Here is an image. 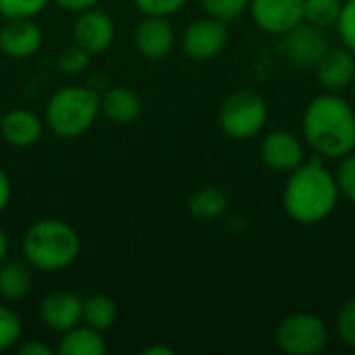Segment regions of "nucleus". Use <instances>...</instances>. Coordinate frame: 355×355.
I'll list each match as a JSON object with an SVG mask.
<instances>
[{"mask_svg": "<svg viewBox=\"0 0 355 355\" xmlns=\"http://www.w3.org/2000/svg\"><path fill=\"white\" fill-rule=\"evenodd\" d=\"M304 139L322 158H343L355 150V112L335 92L314 98L304 114Z\"/></svg>", "mask_w": 355, "mask_h": 355, "instance_id": "1", "label": "nucleus"}, {"mask_svg": "<svg viewBox=\"0 0 355 355\" xmlns=\"http://www.w3.org/2000/svg\"><path fill=\"white\" fill-rule=\"evenodd\" d=\"M339 193L335 175L324 168L322 156H314L291 171L283 191V206L295 223L316 225L335 210Z\"/></svg>", "mask_w": 355, "mask_h": 355, "instance_id": "2", "label": "nucleus"}, {"mask_svg": "<svg viewBox=\"0 0 355 355\" xmlns=\"http://www.w3.org/2000/svg\"><path fill=\"white\" fill-rule=\"evenodd\" d=\"M23 258L42 272H58L69 268L81 252L77 231L60 218H42L27 227L21 239Z\"/></svg>", "mask_w": 355, "mask_h": 355, "instance_id": "3", "label": "nucleus"}, {"mask_svg": "<svg viewBox=\"0 0 355 355\" xmlns=\"http://www.w3.org/2000/svg\"><path fill=\"white\" fill-rule=\"evenodd\" d=\"M100 114V96L83 85L56 89L44 110L46 127L62 139H73L92 129Z\"/></svg>", "mask_w": 355, "mask_h": 355, "instance_id": "4", "label": "nucleus"}, {"mask_svg": "<svg viewBox=\"0 0 355 355\" xmlns=\"http://www.w3.org/2000/svg\"><path fill=\"white\" fill-rule=\"evenodd\" d=\"M268 119L266 102L252 89H239L231 94L218 112L220 129L233 139H250L262 131Z\"/></svg>", "mask_w": 355, "mask_h": 355, "instance_id": "5", "label": "nucleus"}, {"mask_svg": "<svg viewBox=\"0 0 355 355\" xmlns=\"http://www.w3.org/2000/svg\"><path fill=\"white\" fill-rule=\"evenodd\" d=\"M275 341L287 355H316L329 343V331L320 316L297 312L283 318L277 327Z\"/></svg>", "mask_w": 355, "mask_h": 355, "instance_id": "6", "label": "nucleus"}, {"mask_svg": "<svg viewBox=\"0 0 355 355\" xmlns=\"http://www.w3.org/2000/svg\"><path fill=\"white\" fill-rule=\"evenodd\" d=\"M229 40V29L225 21L214 17H204L191 21L181 37V48L191 60H210L223 52Z\"/></svg>", "mask_w": 355, "mask_h": 355, "instance_id": "7", "label": "nucleus"}, {"mask_svg": "<svg viewBox=\"0 0 355 355\" xmlns=\"http://www.w3.org/2000/svg\"><path fill=\"white\" fill-rule=\"evenodd\" d=\"M281 50H283V56L293 67L306 69V67L318 64V60L329 50V44H327V37L320 27H314V25L302 21L293 29L283 33Z\"/></svg>", "mask_w": 355, "mask_h": 355, "instance_id": "8", "label": "nucleus"}, {"mask_svg": "<svg viewBox=\"0 0 355 355\" xmlns=\"http://www.w3.org/2000/svg\"><path fill=\"white\" fill-rule=\"evenodd\" d=\"M77 15L79 17L73 25V42L89 54L106 52L112 46L116 33L112 17L96 6L85 8Z\"/></svg>", "mask_w": 355, "mask_h": 355, "instance_id": "9", "label": "nucleus"}, {"mask_svg": "<svg viewBox=\"0 0 355 355\" xmlns=\"http://www.w3.org/2000/svg\"><path fill=\"white\" fill-rule=\"evenodd\" d=\"M248 8L262 31L277 35L304 21V0H250Z\"/></svg>", "mask_w": 355, "mask_h": 355, "instance_id": "10", "label": "nucleus"}, {"mask_svg": "<svg viewBox=\"0 0 355 355\" xmlns=\"http://www.w3.org/2000/svg\"><path fill=\"white\" fill-rule=\"evenodd\" d=\"M175 29L168 23V17L158 15H144V19L137 23L133 42L137 52L148 60H162L166 58L175 48Z\"/></svg>", "mask_w": 355, "mask_h": 355, "instance_id": "11", "label": "nucleus"}, {"mask_svg": "<svg viewBox=\"0 0 355 355\" xmlns=\"http://www.w3.org/2000/svg\"><path fill=\"white\" fill-rule=\"evenodd\" d=\"M44 33L33 19H6L0 27V52L15 60H25L37 54Z\"/></svg>", "mask_w": 355, "mask_h": 355, "instance_id": "12", "label": "nucleus"}, {"mask_svg": "<svg viewBox=\"0 0 355 355\" xmlns=\"http://www.w3.org/2000/svg\"><path fill=\"white\" fill-rule=\"evenodd\" d=\"M37 312L46 329L64 333L83 322V300L69 291H54L40 302Z\"/></svg>", "mask_w": 355, "mask_h": 355, "instance_id": "13", "label": "nucleus"}, {"mask_svg": "<svg viewBox=\"0 0 355 355\" xmlns=\"http://www.w3.org/2000/svg\"><path fill=\"white\" fill-rule=\"evenodd\" d=\"M260 154H262V160L268 168L281 171V173L295 171L306 158L304 144L300 141V137L289 133V131H283V129L270 131L262 139Z\"/></svg>", "mask_w": 355, "mask_h": 355, "instance_id": "14", "label": "nucleus"}, {"mask_svg": "<svg viewBox=\"0 0 355 355\" xmlns=\"http://www.w3.org/2000/svg\"><path fill=\"white\" fill-rule=\"evenodd\" d=\"M44 119L27 108H12L0 116V135L12 148H31L44 135Z\"/></svg>", "mask_w": 355, "mask_h": 355, "instance_id": "15", "label": "nucleus"}, {"mask_svg": "<svg viewBox=\"0 0 355 355\" xmlns=\"http://www.w3.org/2000/svg\"><path fill=\"white\" fill-rule=\"evenodd\" d=\"M355 77V54L347 48H329L316 64V79L329 92L352 85Z\"/></svg>", "mask_w": 355, "mask_h": 355, "instance_id": "16", "label": "nucleus"}, {"mask_svg": "<svg viewBox=\"0 0 355 355\" xmlns=\"http://www.w3.org/2000/svg\"><path fill=\"white\" fill-rule=\"evenodd\" d=\"M141 98L127 85H114L100 98V112L114 125H131L141 114Z\"/></svg>", "mask_w": 355, "mask_h": 355, "instance_id": "17", "label": "nucleus"}, {"mask_svg": "<svg viewBox=\"0 0 355 355\" xmlns=\"http://www.w3.org/2000/svg\"><path fill=\"white\" fill-rule=\"evenodd\" d=\"M33 266L23 260H4L0 264V297L4 302H21L31 293Z\"/></svg>", "mask_w": 355, "mask_h": 355, "instance_id": "18", "label": "nucleus"}, {"mask_svg": "<svg viewBox=\"0 0 355 355\" xmlns=\"http://www.w3.org/2000/svg\"><path fill=\"white\" fill-rule=\"evenodd\" d=\"M106 341L100 331L87 327L85 322L60 333L56 354L58 355H104Z\"/></svg>", "mask_w": 355, "mask_h": 355, "instance_id": "19", "label": "nucleus"}, {"mask_svg": "<svg viewBox=\"0 0 355 355\" xmlns=\"http://www.w3.org/2000/svg\"><path fill=\"white\" fill-rule=\"evenodd\" d=\"M119 318V306L110 295L96 293L83 300V322L100 333H106L114 327Z\"/></svg>", "mask_w": 355, "mask_h": 355, "instance_id": "20", "label": "nucleus"}, {"mask_svg": "<svg viewBox=\"0 0 355 355\" xmlns=\"http://www.w3.org/2000/svg\"><path fill=\"white\" fill-rule=\"evenodd\" d=\"M189 214L198 220H214L227 210V196L218 187H202L187 202Z\"/></svg>", "mask_w": 355, "mask_h": 355, "instance_id": "21", "label": "nucleus"}, {"mask_svg": "<svg viewBox=\"0 0 355 355\" xmlns=\"http://www.w3.org/2000/svg\"><path fill=\"white\" fill-rule=\"evenodd\" d=\"M343 8V0H304V21L327 29L331 25H337L339 15Z\"/></svg>", "mask_w": 355, "mask_h": 355, "instance_id": "22", "label": "nucleus"}, {"mask_svg": "<svg viewBox=\"0 0 355 355\" xmlns=\"http://www.w3.org/2000/svg\"><path fill=\"white\" fill-rule=\"evenodd\" d=\"M21 333H23V324L19 314L8 306H0V354L17 347Z\"/></svg>", "mask_w": 355, "mask_h": 355, "instance_id": "23", "label": "nucleus"}, {"mask_svg": "<svg viewBox=\"0 0 355 355\" xmlns=\"http://www.w3.org/2000/svg\"><path fill=\"white\" fill-rule=\"evenodd\" d=\"M200 4L208 17L229 23L243 15V10L250 6V0H200Z\"/></svg>", "mask_w": 355, "mask_h": 355, "instance_id": "24", "label": "nucleus"}, {"mask_svg": "<svg viewBox=\"0 0 355 355\" xmlns=\"http://www.w3.org/2000/svg\"><path fill=\"white\" fill-rule=\"evenodd\" d=\"M50 0H0V15L4 19H35Z\"/></svg>", "mask_w": 355, "mask_h": 355, "instance_id": "25", "label": "nucleus"}, {"mask_svg": "<svg viewBox=\"0 0 355 355\" xmlns=\"http://www.w3.org/2000/svg\"><path fill=\"white\" fill-rule=\"evenodd\" d=\"M89 58H92L89 52H85L83 48L73 44L71 48L60 52V56L56 60V67L64 75H79V73H83L89 67Z\"/></svg>", "mask_w": 355, "mask_h": 355, "instance_id": "26", "label": "nucleus"}, {"mask_svg": "<svg viewBox=\"0 0 355 355\" xmlns=\"http://www.w3.org/2000/svg\"><path fill=\"white\" fill-rule=\"evenodd\" d=\"M337 335L345 345L355 347V297L347 300L337 314Z\"/></svg>", "mask_w": 355, "mask_h": 355, "instance_id": "27", "label": "nucleus"}, {"mask_svg": "<svg viewBox=\"0 0 355 355\" xmlns=\"http://www.w3.org/2000/svg\"><path fill=\"white\" fill-rule=\"evenodd\" d=\"M335 179H337L339 191L355 204V150L352 154L341 158V164L337 168Z\"/></svg>", "mask_w": 355, "mask_h": 355, "instance_id": "28", "label": "nucleus"}, {"mask_svg": "<svg viewBox=\"0 0 355 355\" xmlns=\"http://www.w3.org/2000/svg\"><path fill=\"white\" fill-rule=\"evenodd\" d=\"M337 29L345 48L355 54V0H345L337 21Z\"/></svg>", "mask_w": 355, "mask_h": 355, "instance_id": "29", "label": "nucleus"}, {"mask_svg": "<svg viewBox=\"0 0 355 355\" xmlns=\"http://www.w3.org/2000/svg\"><path fill=\"white\" fill-rule=\"evenodd\" d=\"M187 0H133V4L144 15H158V17H171L177 10L185 6Z\"/></svg>", "mask_w": 355, "mask_h": 355, "instance_id": "30", "label": "nucleus"}, {"mask_svg": "<svg viewBox=\"0 0 355 355\" xmlns=\"http://www.w3.org/2000/svg\"><path fill=\"white\" fill-rule=\"evenodd\" d=\"M17 354L19 355H52L54 349L42 341H25L21 345H17Z\"/></svg>", "mask_w": 355, "mask_h": 355, "instance_id": "31", "label": "nucleus"}, {"mask_svg": "<svg viewBox=\"0 0 355 355\" xmlns=\"http://www.w3.org/2000/svg\"><path fill=\"white\" fill-rule=\"evenodd\" d=\"M10 196H12L10 179H8L6 171L0 166V214L6 210V206H8V202H10Z\"/></svg>", "mask_w": 355, "mask_h": 355, "instance_id": "32", "label": "nucleus"}, {"mask_svg": "<svg viewBox=\"0 0 355 355\" xmlns=\"http://www.w3.org/2000/svg\"><path fill=\"white\" fill-rule=\"evenodd\" d=\"M60 8H64V10H71V12H81V10H85V8H92V6H96L100 0H54Z\"/></svg>", "mask_w": 355, "mask_h": 355, "instance_id": "33", "label": "nucleus"}, {"mask_svg": "<svg viewBox=\"0 0 355 355\" xmlns=\"http://www.w3.org/2000/svg\"><path fill=\"white\" fill-rule=\"evenodd\" d=\"M144 355H173V347H168V345H150V347H146Z\"/></svg>", "mask_w": 355, "mask_h": 355, "instance_id": "34", "label": "nucleus"}, {"mask_svg": "<svg viewBox=\"0 0 355 355\" xmlns=\"http://www.w3.org/2000/svg\"><path fill=\"white\" fill-rule=\"evenodd\" d=\"M8 248H10V243H8V235H6V231L0 227V264L6 260V256H8Z\"/></svg>", "mask_w": 355, "mask_h": 355, "instance_id": "35", "label": "nucleus"}, {"mask_svg": "<svg viewBox=\"0 0 355 355\" xmlns=\"http://www.w3.org/2000/svg\"><path fill=\"white\" fill-rule=\"evenodd\" d=\"M352 87H354V96H355V77H354V81H352Z\"/></svg>", "mask_w": 355, "mask_h": 355, "instance_id": "36", "label": "nucleus"}]
</instances>
